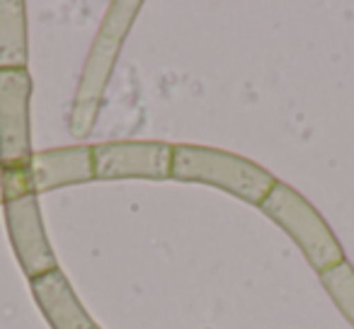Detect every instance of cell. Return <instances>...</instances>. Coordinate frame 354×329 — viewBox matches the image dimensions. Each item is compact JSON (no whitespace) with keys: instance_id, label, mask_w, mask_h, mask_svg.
Instances as JSON below:
<instances>
[{"instance_id":"1","label":"cell","mask_w":354,"mask_h":329,"mask_svg":"<svg viewBox=\"0 0 354 329\" xmlns=\"http://www.w3.org/2000/svg\"><path fill=\"white\" fill-rule=\"evenodd\" d=\"M141 8V0H114L104 12V20L95 34L88 59H85L73 107L68 114V128L73 138H88L93 133L114 63H117L119 51H122Z\"/></svg>"},{"instance_id":"2","label":"cell","mask_w":354,"mask_h":329,"mask_svg":"<svg viewBox=\"0 0 354 329\" xmlns=\"http://www.w3.org/2000/svg\"><path fill=\"white\" fill-rule=\"evenodd\" d=\"M170 179L216 187L252 206H260L277 184L274 175L248 157L207 146H172Z\"/></svg>"},{"instance_id":"3","label":"cell","mask_w":354,"mask_h":329,"mask_svg":"<svg viewBox=\"0 0 354 329\" xmlns=\"http://www.w3.org/2000/svg\"><path fill=\"white\" fill-rule=\"evenodd\" d=\"M260 211L270 221H274L291 240L304 252L306 261L318 274L337 266L344 261V252L335 232L325 223V218L315 211V206L306 197H301L294 187L279 182L272 187V192L260 203Z\"/></svg>"},{"instance_id":"4","label":"cell","mask_w":354,"mask_h":329,"mask_svg":"<svg viewBox=\"0 0 354 329\" xmlns=\"http://www.w3.org/2000/svg\"><path fill=\"white\" fill-rule=\"evenodd\" d=\"M93 146L41 150L22 168H0L3 203L20 197H37L61 187L93 182Z\"/></svg>"},{"instance_id":"5","label":"cell","mask_w":354,"mask_h":329,"mask_svg":"<svg viewBox=\"0 0 354 329\" xmlns=\"http://www.w3.org/2000/svg\"><path fill=\"white\" fill-rule=\"evenodd\" d=\"M172 146L162 141H109L93 146V172L100 182L112 179H170Z\"/></svg>"},{"instance_id":"6","label":"cell","mask_w":354,"mask_h":329,"mask_svg":"<svg viewBox=\"0 0 354 329\" xmlns=\"http://www.w3.org/2000/svg\"><path fill=\"white\" fill-rule=\"evenodd\" d=\"M30 99V70H0V168H22L35 155Z\"/></svg>"},{"instance_id":"7","label":"cell","mask_w":354,"mask_h":329,"mask_svg":"<svg viewBox=\"0 0 354 329\" xmlns=\"http://www.w3.org/2000/svg\"><path fill=\"white\" fill-rule=\"evenodd\" d=\"M6 211L8 237H10L12 252L27 279H37L49 271L59 269V261L46 237L44 216L37 197H20L3 203Z\"/></svg>"},{"instance_id":"8","label":"cell","mask_w":354,"mask_h":329,"mask_svg":"<svg viewBox=\"0 0 354 329\" xmlns=\"http://www.w3.org/2000/svg\"><path fill=\"white\" fill-rule=\"evenodd\" d=\"M30 288L37 308L41 310L51 329H102L83 308L73 286L61 269L32 279Z\"/></svg>"},{"instance_id":"9","label":"cell","mask_w":354,"mask_h":329,"mask_svg":"<svg viewBox=\"0 0 354 329\" xmlns=\"http://www.w3.org/2000/svg\"><path fill=\"white\" fill-rule=\"evenodd\" d=\"M27 6L22 0H0V70H27Z\"/></svg>"},{"instance_id":"10","label":"cell","mask_w":354,"mask_h":329,"mask_svg":"<svg viewBox=\"0 0 354 329\" xmlns=\"http://www.w3.org/2000/svg\"><path fill=\"white\" fill-rule=\"evenodd\" d=\"M320 283H323L325 293L333 298V303L337 305L339 312L347 317V322H352L354 327V269L347 259L339 261L337 266L323 271Z\"/></svg>"},{"instance_id":"11","label":"cell","mask_w":354,"mask_h":329,"mask_svg":"<svg viewBox=\"0 0 354 329\" xmlns=\"http://www.w3.org/2000/svg\"><path fill=\"white\" fill-rule=\"evenodd\" d=\"M0 206H3V182H0Z\"/></svg>"}]
</instances>
